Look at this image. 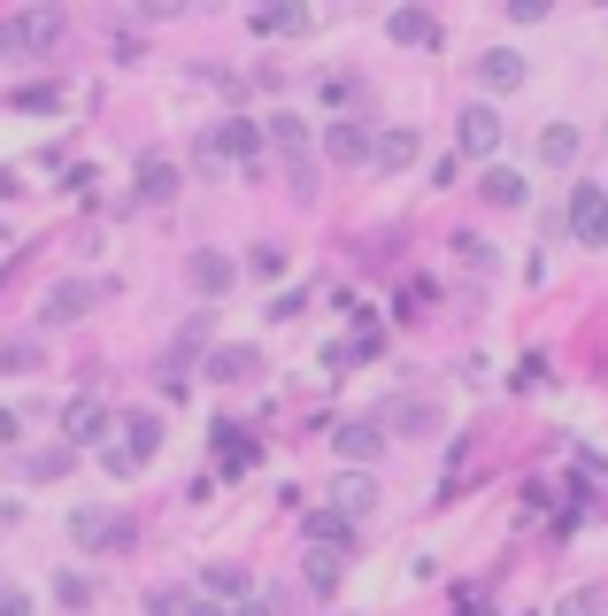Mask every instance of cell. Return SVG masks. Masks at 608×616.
<instances>
[{"instance_id":"1","label":"cell","mask_w":608,"mask_h":616,"mask_svg":"<svg viewBox=\"0 0 608 616\" xmlns=\"http://www.w3.org/2000/svg\"><path fill=\"white\" fill-rule=\"evenodd\" d=\"M154 448H162V416L154 408H131L124 416V439H116V448H101V463H109V478H139L154 463Z\"/></svg>"},{"instance_id":"2","label":"cell","mask_w":608,"mask_h":616,"mask_svg":"<svg viewBox=\"0 0 608 616\" xmlns=\"http://www.w3.org/2000/svg\"><path fill=\"white\" fill-rule=\"evenodd\" d=\"M324 154L339 169H363V162H378V131L363 116H339V124H324Z\"/></svg>"},{"instance_id":"3","label":"cell","mask_w":608,"mask_h":616,"mask_svg":"<svg viewBox=\"0 0 608 616\" xmlns=\"http://www.w3.org/2000/svg\"><path fill=\"white\" fill-rule=\"evenodd\" d=\"M254 154H263V124H254V116L216 124V131H208V147H201V162H254Z\"/></svg>"},{"instance_id":"4","label":"cell","mask_w":608,"mask_h":616,"mask_svg":"<svg viewBox=\"0 0 608 616\" xmlns=\"http://www.w3.org/2000/svg\"><path fill=\"white\" fill-rule=\"evenodd\" d=\"M570 239L578 247H608V186H578L570 193Z\"/></svg>"},{"instance_id":"5","label":"cell","mask_w":608,"mask_h":616,"mask_svg":"<svg viewBox=\"0 0 608 616\" xmlns=\"http://www.w3.org/2000/svg\"><path fill=\"white\" fill-rule=\"evenodd\" d=\"M101 431H109V401L77 393V401L62 408V448H69V455H77V448H101Z\"/></svg>"},{"instance_id":"6","label":"cell","mask_w":608,"mask_h":616,"mask_svg":"<svg viewBox=\"0 0 608 616\" xmlns=\"http://www.w3.org/2000/svg\"><path fill=\"white\" fill-rule=\"evenodd\" d=\"M54 32H62V16H54V9H24V16L0 24V54H39Z\"/></svg>"},{"instance_id":"7","label":"cell","mask_w":608,"mask_h":616,"mask_svg":"<svg viewBox=\"0 0 608 616\" xmlns=\"http://www.w3.org/2000/svg\"><path fill=\"white\" fill-rule=\"evenodd\" d=\"M69 540H77V548H131V524L109 516V508H77V516H69Z\"/></svg>"},{"instance_id":"8","label":"cell","mask_w":608,"mask_h":616,"mask_svg":"<svg viewBox=\"0 0 608 616\" xmlns=\"http://www.w3.org/2000/svg\"><path fill=\"white\" fill-rule=\"evenodd\" d=\"M331 448H339L346 470H370V463L385 455V431H378V424H339V431H331Z\"/></svg>"},{"instance_id":"9","label":"cell","mask_w":608,"mask_h":616,"mask_svg":"<svg viewBox=\"0 0 608 616\" xmlns=\"http://www.w3.org/2000/svg\"><path fill=\"white\" fill-rule=\"evenodd\" d=\"M93 301H101V286H93V278H62V286L47 293V309H39V316H47V324H77Z\"/></svg>"},{"instance_id":"10","label":"cell","mask_w":608,"mask_h":616,"mask_svg":"<svg viewBox=\"0 0 608 616\" xmlns=\"http://www.w3.org/2000/svg\"><path fill=\"white\" fill-rule=\"evenodd\" d=\"M478 85H485V93H516V85H524V54H516V47H485L478 54Z\"/></svg>"},{"instance_id":"11","label":"cell","mask_w":608,"mask_h":616,"mask_svg":"<svg viewBox=\"0 0 608 616\" xmlns=\"http://www.w3.org/2000/svg\"><path fill=\"white\" fill-rule=\"evenodd\" d=\"M186 278H193V293H231L239 262H231V254H216V247H201V254H186Z\"/></svg>"},{"instance_id":"12","label":"cell","mask_w":608,"mask_h":616,"mask_svg":"<svg viewBox=\"0 0 608 616\" xmlns=\"http://www.w3.org/2000/svg\"><path fill=\"white\" fill-rule=\"evenodd\" d=\"M331 508H339L346 524H355V516H370V508H378V478H370V470H339V486H331Z\"/></svg>"},{"instance_id":"13","label":"cell","mask_w":608,"mask_h":616,"mask_svg":"<svg viewBox=\"0 0 608 616\" xmlns=\"http://www.w3.org/2000/svg\"><path fill=\"white\" fill-rule=\"evenodd\" d=\"M455 139H463V154H493V147H501V116H493L485 101H470V109H463V131H455Z\"/></svg>"},{"instance_id":"14","label":"cell","mask_w":608,"mask_h":616,"mask_svg":"<svg viewBox=\"0 0 608 616\" xmlns=\"http://www.w3.org/2000/svg\"><path fill=\"white\" fill-rule=\"evenodd\" d=\"M478 193H485L493 209H524V169H508V162H493L485 178H478Z\"/></svg>"},{"instance_id":"15","label":"cell","mask_w":608,"mask_h":616,"mask_svg":"<svg viewBox=\"0 0 608 616\" xmlns=\"http://www.w3.org/2000/svg\"><path fill=\"white\" fill-rule=\"evenodd\" d=\"M254 370H263L254 347H216V355H208V378H224V386H239V378H254Z\"/></svg>"},{"instance_id":"16","label":"cell","mask_w":608,"mask_h":616,"mask_svg":"<svg viewBox=\"0 0 608 616\" xmlns=\"http://www.w3.org/2000/svg\"><path fill=\"white\" fill-rule=\"evenodd\" d=\"M578 147H585V139H578V124H547V131H540V162H547V169H570V162H578Z\"/></svg>"},{"instance_id":"17","label":"cell","mask_w":608,"mask_h":616,"mask_svg":"<svg viewBox=\"0 0 608 616\" xmlns=\"http://www.w3.org/2000/svg\"><path fill=\"white\" fill-rule=\"evenodd\" d=\"M301 532H308V548H339L346 532H355V524H346L339 508H308V516H301Z\"/></svg>"},{"instance_id":"18","label":"cell","mask_w":608,"mask_h":616,"mask_svg":"<svg viewBox=\"0 0 608 616\" xmlns=\"http://www.w3.org/2000/svg\"><path fill=\"white\" fill-rule=\"evenodd\" d=\"M416 154H423V139H416V131H408V124H393V131H385V139H378V169H408V162H416Z\"/></svg>"},{"instance_id":"19","label":"cell","mask_w":608,"mask_h":616,"mask_svg":"<svg viewBox=\"0 0 608 616\" xmlns=\"http://www.w3.org/2000/svg\"><path fill=\"white\" fill-rule=\"evenodd\" d=\"M401 47H431V39H440V24H431L423 9H393V24H385Z\"/></svg>"},{"instance_id":"20","label":"cell","mask_w":608,"mask_h":616,"mask_svg":"<svg viewBox=\"0 0 608 616\" xmlns=\"http://www.w3.org/2000/svg\"><path fill=\"white\" fill-rule=\"evenodd\" d=\"M169 186H178V169H169L162 154H139V201H162Z\"/></svg>"},{"instance_id":"21","label":"cell","mask_w":608,"mask_h":616,"mask_svg":"<svg viewBox=\"0 0 608 616\" xmlns=\"http://www.w3.org/2000/svg\"><path fill=\"white\" fill-rule=\"evenodd\" d=\"M339 570H346L339 548H308V586H316V593H339Z\"/></svg>"},{"instance_id":"22","label":"cell","mask_w":608,"mask_h":616,"mask_svg":"<svg viewBox=\"0 0 608 616\" xmlns=\"http://www.w3.org/2000/svg\"><path fill=\"white\" fill-rule=\"evenodd\" d=\"M201 586H208V601H224V593L239 601V593H246V570H239V563H208V578H201Z\"/></svg>"},{"instance_id":"23","label":"cell","mask_w":608,"mask_h":616,"mask_svg":"<svg viewBox=\"0 0 608 616\" xmlns=\"http://www.w3.org/2000/svg\"><path fill=\"white\" fill-rule=\"evenodd\" d=\"M69 463H77L69 448H47V455H24V478H62Z\"/></svg>"},{"instance_id":"24","label":"cell","mask_w":608,"mask_h":616,"mask_svg":"<svg viewBox=\"0 0 608 616\" xmlns=\"http://www.w3.org/2000/svg\"><path fill=\"white\" fill-rule=\"evenodd\" d=\"M54 601H62V608H85V601H93V586H85L77 570H54Z\"/></svg>"},{"instance_id":"25","label":"cell","mask_w":608,"mask_h":616,"mask_svg":"<svg viewBox=\"0 0 608 616\" xmlns=\"http://www.w3.org/2000/svg\"><path fill=\"white\" fill-rule=\"evenodd\" d=\"M270 139H278L286 154H301V147H308V124H301V116H270Z\"/></svg>"},{"instance_id":"26","label":"cell","mask_w":608,"mask_h":616,"mask_svg":"<svg viewBox=\"0 0 608 616\" xmlns=\"http://www.w3.org/2000/svg\"><path fill=\"white\" fill-rule=\"evenodd\" d=\"M455 254L470 262V271H493V247H485L478 231H455Z\"/></svg>"},{"instance_id":"27","label":"cell","mask_w":608,"mask_h":616,"mask_svg":"<svg viewBox=\"0 0 608 616\" xmlns=\"http://www.w3.org/2000/svg\"><path fill=\"white\" fill-rule=\"evenodd\" d=\"M254 24H263V32H301V24H308V9H286V0H278V9H263Z\"/></svg>"},{"instance_id":"28","label":"cell","mask_w":608,"mask_h":616,"mask_svg":"<svg viewBox=\"0 0 608 616\" xmlns=\"http://www.w3.org/2000/svg\"><path fill=\"white\" fill-rule=\"evenodd\" d=\"M401 424L408 431H431V424H440V408H431V401H401Z\"/></svg>"},{"instance_id":"29","label":"cell","mask_w":608,"mask_h":616,"mask_svg":"<svg viewBox=\"0 0 608 616\" xmlns=\"http://www.w3.org/2000/svg\"><path fill=\"white\" fill-rule=\"evenodd\" d=\"M169 616H231V608H224V601H208V593H201V601H169Z\"/></svg>"},{"instance_id":"30","label":"cell","mask_w":608,"mask_h":616,"mask_svg":"<svg viewBox=\"0 0 608 616\" xmlns=\"http://www.w3.org/2000/svg\"><path fill=\"white\" fill-rule=\"evenodd\" d=\"M593 608H600V593H593V586H578V593L562 601V616H593Z\"/></svg>"},{"instance_id":"31","label":"cell","mask_w":608,"mask_h":616,"mask_svg":"<svg viewBox=\"0 0 608 616\" xmlns=\"http://www.w3.org/2000/svg\"><path fill=\"white\" fill-rule=\"evenodd\" d=\"M0 616H31V593H0Z\"/></svg>"},{"instance_id":"32","label":"cell","mask_w":608,"mask_h":616,"mask_svg":"<svg viewBox=\"0 0 608 616\" xmlns=\"http://www.w3.org/2000/svg\"><path fill=\"white\" fill-rule=\"evenodd\" d=\"M231 616H270V608H263V601H239V608H231Z\"/></svg>"},{"instance_id":"33","label":"cell","mask_w":608,"mask_h":616,"mask_svg":"<svg viewBox=\"0 0 608 616\" xmlns=\"http://www.w3.org/2000/svg\"><path fill=\"white\" fill-rule=\"evenodd\" d=\"M0 439H16V416H9V408H0Z\"/></svg>"}]
</instances>
